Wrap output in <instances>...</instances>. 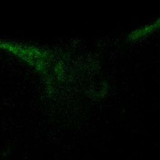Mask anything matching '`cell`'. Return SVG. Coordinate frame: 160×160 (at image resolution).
<instances>
[{
  "label": "cell",
  "instance_id": "1",
  "mask_svg": "<svg viewBox=\"0 0 160 160\" xmlns=\"http://www.w3.org/2000/svg\"><path fill=\"white\" fill-rule=\"evenodd\" d=\"M158 31H160V17L140 28L135 29L129 35V38L133 40H139L142 38H144V37H147Z\"/></svg>",
  "mask_w": 160,
  "mask_h": 160
}]
</instances>
